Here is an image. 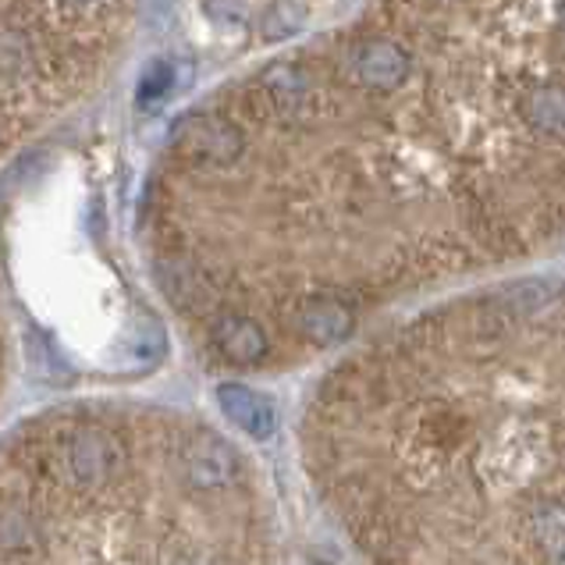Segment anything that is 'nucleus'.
<instances>
[{"label":"nucleus","instance_id":"7ed1b4c3","mask_svg":"<svg viewBox=\"0 0 565 565\" xmlns=\"http://www.w3.org/2000/svg\"><path fill=\"white\" fill-rule=\"evenodd\" d=\"M349 72L366 89L395 93L406 86V78L413 72V57L395 40H366L349 54Z\"/></svg>","mask_w":565,"mask_h":565},{"label":"nucleus","instance_id":"9d476101","mask_svg":"<svg viewBox=\"0 0 565 565\" xmlns=\"http://www.w3.org/2000/svg\"><path fill=\"white\" fill-rule=\"evenodd\" d=\"M171 4H174V0H153V8H157V11H168Z\"/></svg>","mask_w":565,"mask_h":565},{"label":"nucleus","instance_id":"9b49d317","mask_svg":"<svg viewBox=\"0 0 565 565\" xmlns=\"http://www.w3.org/2000/svg\"><path fill=\"white\" fill-rule=\"evenodd\" d=\"M558 22L565 25V0H558Z\"/></svg>","mask_w":565,"mask_h":565},{"label":"nucleus","instance_id":"20e7f679","mask_svg":"<svg viewBox=\"0 0 565 565\" xmlns=\"http://www.w3.org/2000/svg\"><path fill=\"white\" fill-rule=\"evenodd\" d=\"M217 406L238 430H246L256 441H267L274 438V430H278V406H274L267 395L256 392V387L224 381L217 387Z\"/></svg>","mask_w":565,"mask_h":565},{"label":"nucleus","instance_id":"39448f33","mask_svg":"<svg viewBox=\"0 0 565 565\" xmlns=\"http://www.w3.org/2000/svg\"><path fill=\"white\" fill-rule=\"evenodd\" d=\"M530 544L541 565H565V498L534 512L530 520Z\"/></svg>","mask_w":565,"mask_h":565},{"label":"nucleus","instance_id":"0eeeda50","mask_svg":"<svg viewBox=\"0 0 565 565\" xmlns=\"http://www.w3.org/2000/svg\"><path fill=\"white\" fill-rule=\"evenodd\" d=\"M523 115L530 128H537L547 139H565V89L544 86L537 93H530V100L523 104Z\"/></svg>","mask_w":565,"mask_h":565},{"label":"nucleus","instance_id":"1a4fd4ad","mask_svg":"<svg viewBox=\"0 0 565 565\" xmlns=\"http://www.w3.org/2000/svg\"><path fill=\"white\" fill-rule=\"evenodd\" d=\"M8 387V338H4V324H0V398H4Z\"/></svg>","mask_w":565,"mask_h":565},{"label":"nucleus","instance_id":"6e6552de","mask_svg":"<svg viewBox=\"0 0 565 565\" xmlns=\"http://www.w3.org/2000/svg\"><path fill=\"white\" fill-rule=\"evenodd\" d=\"M306 22H310V0H270L260 19V32L264 40L278 43L299 36Z\"/></svg>","mask_w":565,"mask_h":565},{"label":"nucleus","instance_id":"f03ea898","mask_svg":"<svg viewBox=\"0 0 565 565\" xmlns=\"http://www.w3.org/2000/svg\"><path fill=\"white\" fill-rule=\"evenodd\" d=\"M132 0H0V153L86 96Z\"/></svg>","mask_w":565,"mask_h":565},{"label":"nucleus","instance_id":"f257e3e1","mask_svg":"<svg viewBox=\"0 0 565 565\" xmlns=\"http://www.w3.org/2000/svg\"><path fill=\"white\" fill-rule=\"evenodd\" d=\"M253 462L203 419L128 398L25 416L0 438V565H270Z\"/></svg>","mask_w":565,"mask_h":565},{"label":"nucleus","instance_id":"423d86ee","mask_svg":"<svg viewBox=\"0 0 565 565\" xmlns=\"http://www.w3.org/2000/svg\"><path fill=\"white\" fill-rule=\"evenodd\" d=\"M192 83V64L182 61V75H179V64L171 61H153L147 72L139 78V89H136V107L139 110H150L157 104H164L171 93H182Z\"/></svg>","mask_w":565,"mask_h":565}]
</instances>
